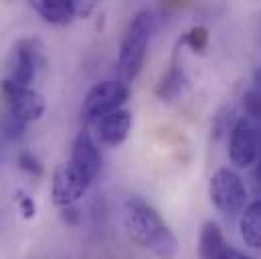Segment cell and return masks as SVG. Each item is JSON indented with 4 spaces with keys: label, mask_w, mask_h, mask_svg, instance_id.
I'll use <instances>...</instances> for the list:
<instances>
[{
    "label": "cell",
    "mask_w": 261,
    "mask_h": 259,
    "mask_svg": "<svg viewBox=\"0 0 261 259\" xmlns=\"http://www.w3.org/2000/svg\"><path fill=\"white\" fill-rule=\"evenodd\" d=\"M132 130V114L128 110H118L97 122V136L106 146H120L126 142Z\"/></svg>",
    "instance_id": "obj_10"
},
{
    "label": "cell",
    "mask_w": 261,
    "mask_h": 259,
    "mask_svg": "<svg viewBox=\"0 0 261 259\" xmlns=\"http://www.w3.org/2000/svg\"><path fill=\"white\" fill-rule=\"evenodd\" d=\"M69 162L87 187L97 178V174L101 170V154H99V148H97L93 136L87 130H81L75 136L73 146H71V160Z\"/></svg>",
    "instance_id": "obj_8"
},
{
    "label": "cell",
    "mask_w": 261,
    "mask_h": 259,
    "mask_svg": "<svg viewBox=\"0 0 261 259\" xmlns=\"http://www.w3.org/2000/svg\"><path fill=\"white\" fill-rule=\"evenodd\" d=\"M18 166H20L24 172L33 174V176H41V174H43V164H41V160H39L35 154H31V152H22V154L18 156Z\"/></svg>",
    "instance_id": "obj_18"
},
{
    "label": "cell",
    "mask_w": 261,
    "mask_h": 259,
    "mask_svg": "<svg viewBox=\"0 0 261 259\" xmlns=\"http://www.w3.org/2000/svg\"><path fill=\"white\" fill-rule=\"evenodd\" d=\"M0 89L6 99V112H10L20 122L31 124V122L41 120V116L45 114L47 103H45V97L37 89L16 85L14 81H10L6 77L2 79Z\"/></svg>",
    "instance_id": "obj_6"
},
{
    "label": "cell",
    "mask_w": 261,
    "mask_h": 259,
    "mask_svg": "<svg viewBox=\"0 0 261 259\" xmlns=\"http://www.w3.org/2000/svg\"><path fill=\"white\" fill-rule=\"evenodd\" d=\"M154 29H156V18L150 10H138L128 22L122 45H120L118 63H116L120 81L130 83L140 75Z\"/></svg>",
    "instance_id": "obj_2"
},
{
    "label": "cell",
    "mask_w": 261,
    "mask_h": 259,
    "mask_svg": "<svg viewBox=\"0 0 261 259\" xmlns=\"http://www.w3.org/2000/svg\"><path fill=\"white\" fill-rule=\"evenodd\" d=\"M31 6L51 24H67L77 18L75 0H35Z\"/></svg>",
    "instance_id": "obj_11"
},
{
    "label": "cell",
    "mask_w": 261,
    "mask_h": 259,
    "mask_svg": "<svg viewBox=\"0 0 261 259\" xmlns=\"http://www.w3.org/2000/svg\"><path fill=\"white\" fill-rule=\"evenodd\" d=\"M219 259H251V257H249V255H245V253H241V251H237L235 247L227 245V247H225V251L221 253V257Z\"/></svg>",
    "instance_id": "obj_21"
},
{
    "label": "cell",
    "mask_w": 261,
    "mask_h": 259,
    "mask_svg": "<svg viewBox=\"0 0 261 259\" xmlns=\"http://www.w3.org/2000/svg\"><path fill=\"white\" fill-rule=\"evenodd\" d=\"M47 65L45 47L39 39L24 37L18 39L12 45L10 57H8V75L6 79L14 81L16 85L31 87V83L37 79L39 71H43Z\"/></svg>",
    "instance_id": "obj_4"
},
{
    "label": "cell",
    "mask_w": 261,
    "mask_h": 259,
    "mask_svg": "<svg viewBox=\"0 0 261 259\" xmlns=\"http://www.w3.org/2000/svg\"><path fill=\"white\" fill-rule=\"evenodd\" d=\"M208 194L213 204L223 213V215H237L245 209L247 204V191L243 180L239 178L237 172L231 168H219L208 183Z\"/></svg>",
    "instance_id": "obj_5"
},
{
    "label": "cell",
    "mask_w": 261,
    "mask_h": 259,
    "mask_svg": "<svg viewBox=\"0 0 261 259\" xmlns=\"http://www.w3.org/2000/svg\"><path fill=\"white\" fill-rule=\"evenodd\" d=\"M182 45H189L193 51H204L206 49V43H208V31L204 27H193L180 41Z\"/></svg>",
    "instance_id": "obj_17"
},
{
    "label": "cell",
    "mask_w": 261,
    "mask_h": 259,
    "mask_svg": "<svg viewBox=\"0 0 261 259\" xmlns=\"http://www.w3.org/2000/svg\"><path fill=\"white\" fill-rule=\"evenodd\" d=\"M130 97V87L128 83L120 79H108L97 85H93L81 106V116L89 124H97L106 116L122 110L126 99Z\"/></svg>",
    "instance_id": "obj_3"
},
{
    "label": "cell",
    "mask_w": 261,
    "mask_h": 259,
    "mask_svg": "<svg viewBox=\"0 0 261 259\" xmlns=\"http://www.w3.org/2000/svg\"><path fill=\"white\" fill-rule=\"evenodd\" d=\"M61 217H63V221H65L67 225H77V223H79V211H77L75 206H65V209H61Z\"/></svg>",
    "instance_id": "obj_20"
},
{
    "label": "cell",
    "mask_w": 261,
    "mask_h": 259,
    "mask_svg": "<svg viewBox=\"0 0 261 259\" xmlns=\"http://www.w3.org/2000/svg\"><path fill=\"white\" fill-rule=\"evenodd\" d=\"M261 148V132L259 128L247 120L241 118L231 130L229 136V158L237 168H247L255 164Z\"/></svg>",
    "instance_id": "obj_7"
},
{
    "label": "cell",
    "mask_w": 261,
    "mask_h": 259,
    "mask_svg": "<svg viewBox=\"0 0 261 259\" xmlns=\"http://www.w3.org/2000/svg\"><path fill=\"white\" fill-rule=\"evenodd\" d=\"M239 231L245 245H249L251 249H261V198L251 202L243 211L239 221Z\"/></svg>",
    "instance_id": "obj_13"
},
{
    "label": "cell",
    "mask_w": 261,
    "mask_h": 259,
    "mask_svg": "<svg viewBox=\"0 0 261 259\" xmlns=\"http://www.w3.org/2000/svg\"><path fill=\"white\" fill-rule=\"evenodd\" d=\"M243 108H245L247 120L261 122V87H253L243 95Z\"/></svg>",
    "instance_id": "obj_16"
},
{
    "label": "cell",
    "mask_w": 261,
    "mask_h": 259,
    "mask_svg": "<svg viewBox=\"0 0 261 259\" xmlns=\"http://www.w3.org/2000/svg\"><path fill=\"white\" fill-rule=\"evenodd\" d=\"M16 202H18V209H20V215L27 219V221H31V219H35V215H37V204H35V200L29 196V194L24 193H18L16 194Z\"/></svg>",
    "instance_id": "obj_19"
},
{
    "label": "cell",
    "mask_w": 261,
    "mask_h": 259,
    "mask_svg": "<svg viewBox=\"0 0 261 259\" xmlns=\"http://www.w3.org/2000/svg\"><path fill=\"white\" fill-rule=\"evenodd\" d=\"M187 87V75L185 71L180 69V65H172L168 69V73L160 79L158 87H156V95L162 99V101H172L176 99Z\"/></svg>",
    "instance_id": "obj_14"
},
{
    "label": "cell",
    "mask_w": 261,
    "mask_h": 259,
    "mask_svg": "<svg viewBox=\"0 0 261 259\" xmlns=\"http://www.w3.org/2000/svg\"><path fill=\"white\" fill-rule=\"evenodd\" d=\"M124 227L132 241L160 259H174L178 239L158 211L146 200L132 196L124 204Z\"/></svg>",
    "instance_id": "obj_1"
},
{
    "label": "cell",
    "mask_w": 261,
    "mask_h": 259,
    "mask_svg": "<svg viewBox=\"0 0 261 259\" xmlns=\"http://www.w3.org/2000/svg\"><path fill=\"white\" fill-rule=\"evenodd\" d=\"M24 128H27V124L20 122L18 118H14L10 112H4L2 114V118H0V132H2L4 138L16 140V138H20L24 134Z\"/></svg>",
    "instance_id": "obj_15"
},
{
    "label": "cell",
    "mask_w": 261,
    "mask_h": 259,
    "mask_svg": "<svg viewBox=\"0 0 261 259\" xmlns=\"http://www.w3.org/2000/svg\"><path fill=\"white\" fill-rule=\"evenodd\" d=\"M255 183H257V189H261V148H259V156L255 160Z\"/></svg>",
    "instance_id": "obj_22"
},
{
    "label": "cell",
    "mask_w": 261,
    "mask_h": 259,
    "mask_svg": "<svg viewBox=\"0 0 261 259\" xmlns=\"http://www.w3.org/2000/svg\"><path fill=\"white\" fill-rule=\"evenodd\" d=\"M89 187L83 183V178L77 174V170L71 166V162H61L51 180V198L59 209L73 206Z\"/></svg>",
    "instance_id": "obj_9"
},
{
    "label": "cell",
    "mask_w": 261,
    "mask_h": 259,
    "mask_svg": "<svg viewBox=\"0 0 261 259\" xmlns=\"http://www.w3.org/2000/svg\"><path fill=\"white\" fill-rule=\"evenodd\" d=\"M227 243L223 237V231L217 223L206 221L198 235V257L200 259H219L225 251Z\"/></svg>",
    "instance_id": "obj_12"
}]
</instances>
